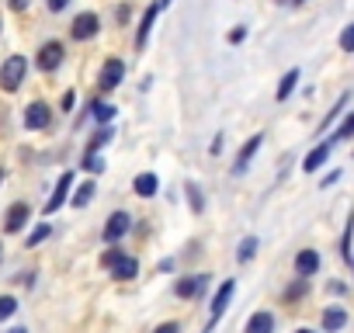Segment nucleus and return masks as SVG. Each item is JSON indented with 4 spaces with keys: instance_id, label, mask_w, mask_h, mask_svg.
<instances>
[{
    "instance_id": "f257e3e1",
    "label": "nucleus",
    "mask_w": 354,
    "mask_h": 333,
    "mask_svg": "<svg viewBox=\"0 0 354 333\" xmlns=\"http://www.w3.org/2000/svg\"><path fill=\"white\" fill-rule=\"evenodd\" d=\"M25 77H28V59L21 53H15V56H8L4 63H0V87H4L8 94L21 91Z\"/></svg>"
},
{
    "instance_id": "f03ea898",
    "label": "nucleus",
    "mask_w": 354,
    "mask_h": 333,
    "mask_svg": "<svg viewBox=\"0 0 354 333\" xmlns=\"http://www.w3.org/2000/svg\"><path fill=\"white\" fill-rule=\"evenodd\" d=\"M97 32H101V18H97L94 11L77 15V18H73V25H70V35H73L77 42H91Z\"/></svg>"
},
{
    "instance_id": "7ed1b4c3",
    "label": "nucleus",
    "mask_w": 354,
    "mask_h": 333,
    "mask_svg": "<svg viewBox=\"0 0 354 333\" xmlns=\"http://www.w3.org/2000/svg\"><path fill=\"white\" fill-rule=\"evenodd\" d=\"M21 122H25V129H32V132H42V129L53 122V108H49L46 101H32V104L25 108Z\"/></svg>"
},
{
    "instance_id": "20e7f679",
    "label": "nucleus",
    "mask_w": 354,
    "mask_h": 333,
    "mask_svg": "<svg viewBox=\"0 0 354 333\" xmlns=\"http://www.w3.org/2000/svg\"><path fill=\"white\" fill-rule=\"evenodd\" d=\"M63 56H66V49H63V42H46L42 49H39V70L42 73H56L59 66H63Z\"/></svg>"
},
{
    "instance_id": "39448f33",
    "label": "nucleus",
    "mask_w": 354,
    "mask_h": 333,
    "mask_svg": "<svg viewBox=\"0 0 354 333\" xmlns=\"http://www.w3.org/2000/svg\"><path fill=\"white\" fill-rule=\"evenodd\" d=\"M122 77H125V63L122 59H108L104 66H101V73H97V87L108 94V91H115V87H122Z\"/></svg>"
},
{
    "instance_id": "423d86ee",
    "label": "nucleus",
    "mask_w": 354,
    "mask_h": 333,
    "mask_svg": "<svg viewBox=\"0 0 354 333\" xmlns=\"http://www.w3.org/2000/svg\"><path fill=\"white\" fill-rule=\"evenodd\" d=\"M261 142H264V135L257 132V135H250V139L240 146V153H236V163H233V174H236V178H240V174H247V166H250V160L257 156Z\"/></svg>"
},
{
    "instance_id": "0eeeda50",
    "label": "nucleus",
    "mask_w": 354,
    "mask_h": 333,
    "mask_svg": "<svg viewBox=\"0 0 354 333\" xmlns=\"http://www.w3.org/2000/svg\"><path fill=\"white\" fill-rule=\"evenodd\" d=\"M70 188H73V174H63V178L56 181V191H53V198L42 205V212H46V216L59 212V209L66 205V198H70Z\"/></svg>"
},
{
    "instance_id": "6e6552de",
    "label": "nucleus",
    "mask_w": 354,
    "mask_h": 333,
    "mask_svg": "<svg viewBox=\"0 0 354 333\" xmlns=\"http://www.w3.org/2000/svg\"><path fill=\"white\" fill-rule=\"evenodd\" d=\"M28 219H32V209L25 202H15L8 209V216H4V233H21L28 226Z\"/></svg>"
},
{
    "instance_id": "1a4fd4ad",
    "label": "nucleus",
    "mask_w": 354,
    "mask_h": 333,
    "mask_svg": "<svg viewBox=\"0 0 354 333\" xmlns=\"http://www.w3.org/2000/svg\"><path fill=\"white\" fill-rule=\"evenodd\" d=\"M129 226H132L129 212H111V216H108V222H104V240H108V243L122 240V236L129 233Z\"/></svg>"
},
{
    "instance_id": "9d476101",
    "label": "nucleus",
    "mask_w": 354,
    "mask_h": 333,
    "mask_svg": "<svg viewBox=\"0 0 354 333\" xmlns=\"http://www.w3.org/2000/svg\"><path fill=\"white\" fill-rule=\"evenodd\" d=\"M163 11V4H160V0H153V4L142 11V21H139V28H136V46L142 49L146 46V39H149V32H153V21H156V15Z\"/></svg>"
},
{
    "instance_id": "9b49d317",
    "label": "nucleus",
    "mask_w": 354,
    "mask_h": 333,
    "mask_svg": "<svg viewBox=\"0 0 354 333\" xmlns=\"http://www.w3.org/2000/svg\"><path fill=\"white\" fill-rule=\"evenodd\" d=\"M330 153H333V142H330V139H326V142H319V146H316V149H309V156L302 160V171H306V174H316L319 166L330 160Z\"/></svg>"
},
{
    "instance_id": "f8f14e48",
    "label": "nucleus",
    "mask_w": 354,
    "mask_h": 333,
    "mask_svg": "<svg viewBox=\"0 0 354 333\" xmlns=\"http://www.w3.org/2000/svg\"><path fill=\"white\" fill-rule=\"evenodd\" d=\"M205 285H209L205 274H198V278H181V281L174 285V295H177V298H195V295H202Z\"/></svg>"
},
{
    "instance_id": "ddd939ff",
    "label": "nucleus",
    "mask_w": 354,
    "mask_h": 333,
    "mask_svg": "<svg viewBox=\"0 0 354 333\" xmlns=\"http://www.w3.org/2000/svg\"><path fill=\"white\" fill-rule=\"evenodd\" d=\"M319 271V254L316 250H299L295 254V274L299 278H313Z\"/></svg>"
},
{
    "instance_id": "4468645a",
    "label": "nucleus",
    "mask_w": 354,
    "mask_h": 333,
    "mask_svg": "<svg viewBox=\"0 0 354 333\" xmlns=\"http://www.w3.org/2000/svg\"><path fill=\"white\" fill-rule=\"evenodd\" d=\"M111 274H115L118 281H132V278L139 274V260H136V257H125V254H122V257H118V260L111 264Z\"/></svg>"
},
{
    "instance_id": "2eb2a0df",
    "label": "nucleus",
    "mask_w": 354,
    "mask_h": 333,
    "mask_svg": "<svg viewBox=\"0 0 354 333\" xmlns=\"http://www.w3.org/2000/svg\"><path fill=\"white\" fill-rule=\"evenodd\" d=\"M156 188H160V181H156V174H149V171H146V174H139V178L132 181V191H136L139 198H153V195H156Z\"/></svg>"
},
{
    "instance_id": "dca6fc26",
    "label": "nucleus",
    "mask_w": 354,
    "mask_h": 333,
    "mask_svg": "<svg viewBox=\"0 0 354 333\" xmlns=\"http://www.w3.org/2000/svg\"><path fill=\"white\" fill-rule=\"evenodd\" d=\"M347 326V312L340 309V305H330L326 312H323V330L326 333H337V330H344Z\"/></svg>"
},
{
    "instance_id": "f3484780",
    "label": "nucleus",
    "mask_w": 354,
    "mask_h": 333,
    "mask_svg": "<svg viewBox=\"0 0 354 333\" xmlns=\"http://www.w3.org/2000/svg\"><path fill=\"white\" fill-rule=\"evenodd\" d=\"M243 333H274V316L271 312H254L247 319V330Z\"/></svg>"
},
{
    "instance_id": "a211bd4d",
    "label": "nucleus",
    "mask_w": 354,
    "mask_h": 333,
    "mask_svg": "<svg viewBox=\"0 0 354 333\" xmlns=\"http://www.w3.org/2000/svg\"><path fill=\"white\" fill-rule=\"evenodd\" d=\"M233 281H223V288L216 292V298H212V319H219L223 312H226V305H230V298H233Z\"/></svg>"
},
{
    "instance_id": "6ab92c4d",
    "label": "nucleus",
    "mask_w": 354,
    "mask_h": 333,
    "mask_svg": "<svg viewBox=\"0 0 354 333\" xmlns=\"http://www.w3.org/2000/svg\"><path fill=\"white\" fill-rule=\"evenodd\" d=\"M299 77H302V73H299V66H292V70H288V73H285V77L278 80V91H274V97H278V101H288V94L295 91Z\"/></svg>"
},
{
    "instance_id": "aec40b11",
    "label": "nucleus",
    "mask_w": 354,
    "mask_h": 333,
    "mask_svg": "<svg viewBox=\"0 0 354 333\" xmlns=\"http://www.w3.org/2000/svg\"><path fill=\"white\" fill-rule=\"evenodd\" d=\"M344 139H354V111H347V118L333 129V135H330V142L337 146V142H344Z\"/></svg>"
},
{
    "instance_id": "412c9836",
    "label": "nucleus",
    "mask_w": 354,
    "mask_h": 333,
    "mask_svg": "<svg viewBox=\"0 0 354 333\" xmlns=\"http://www.w3.org/2000/svg\"><path fill=\"white\" fill-rule=\"evenodd\" d=\"M115 111H118V108H115V104H108V101H94V104H91V115H94L101 125H111Z\"/></svg>"
},
{
    "instance_id": "4be33fe9",
    "label": "nucleus",
    "mask_w": 354,
    "mask_h": 333,
    "mask_svg": "<svg viewBox=\"0 0 354 333\" xmlns=\"http://www.w3.org/2000/svg\"><path fill=\"white\" fill-rule=\"evenodd\" d=\"M111 135H115V129H111V125H101V129L91 135V146H87V153H97V149H104V146L111 142Z\"/></svg>"
},
{
    "instance_id": "5701e85b",
    "label": "nucleus",
    "mask_w": 354,
    "mask_h": 333,
    "mask_svg": "<svg viewBox=\"0 0 354 333\" xmlns=\"http://www.w3.org/2000/svg\"><path fill=\"white\" fill-rule=\"evenodd\" d=\"M347 101H351V94H347V91H344V94H340V97H337V104H333V108H330V111H326V118H323V125H319V129H330V125H333V122H337V118H340V111H344V108H347Z\"/></svg>"
},
{
    "instance_id": "b1692460",
    "label": "nucleus",
    "mask_w": 354,
    "mask_h": 333,
    "mask_svg": "<svg viewBox=\"0 0 354 333\" xmlns=\"http://www.w3.org/2000/svg\"><path fill=\"white\" fill-rule=\"evenodd\" d=\"M80 171H87V174H101V171H104V160H101L97 153H84Z\"/></svg>"
},
{
    "instance_id": "393cba45",
    "label": "nucleus",
    "mask_w": 354,
    "mask_h": 333,
    "mask_svg": "<svg viewBox=\"0 0 354 333\" xmlns=\"http://www.w3.org/2000/svg\"><path fill=\"white\" fill-rule=\"evenodd\" d=\"M257 254V236H247V240H240V250H236V260L240 264H247L250 257Z\"/></svg>"
},
{
    "instance_id": "a878e982",
    "label": "nucleus",
    "mask_w": 354,
    "mask_h": 333,
    "mask_svg": "<svg viewBox=\"0 0 354 333\" xmlns=\"http://www.w3.org/2000/svg\"><path fill=\"white\" fill-rule=\"evenodd\" d=\"M91 198H94V184L87 181V184H80V188H77V195H73L70 202H73L77 209H84V205H91Z\"/></svg>"
},
{
    "instance_id": "bb28decb",
    "label": "nucleus",
    "mask_w": 354,
    "mask_h": 333,
    "mask_svg": "<svg viewBox=\"0 0 354 333\" xmlns=\"http://www.w3.org/2000/svg\"><path fill=\"white\" fill-rule=\"evenodd\" d=\"M15 312H18V298L15 295H0V323L11 319Z\"/></svg>"
},
{
    "instance_id": "cd10ccee",
    "label": "nucleus",
    "mask_w": 354,
    "mask_h": 333,
    "mask_svg": "<svg viewBox=\"0 0 354 333\" xmlns=\"http://www.w3.org/2000/svg\"><path fill=\"white\" fill-rule=\"evenodd\" d=\"M185 195H188V205H192L195 212H202V209H205V202H202V191H198V184H192V181H188V184H185Z\"/></svg>"
},
{
    "instance_id": "c85d7f7f",
    "label": "nucleus",
    "mask_w": 354,
    "mask_h": 333,
    "mask_svg": "<svg viewBox=\"0 0 354 333\" xmlns=\"http://www.w3.org/2000/svg\"><path fill=\"white\" fill-rule=\"evenodd\" d=\"M351 233H354V216L347 219V229H344V240H340V257H351Z\"/></svg>"
},
{
    "instance_id": "c756f323",
    "label": "nucleus",
    "mask_w": 354,
    "mask_h": 333,
    "mask_svg": "<svg viewBox=\"0 0 354 333\" xmlns=\"http://www.w3.org/2000/svg\"><path fill=\"white\" fill-rule=\"evenodd\" d=\"M340 49H344V53H354V21L340 32Z\"/></svg>"
},
{
    "instance_id": "7c9ffc66",
    "label": "nucleus",
    "mask_w": 354,
    "mask_h": 333,
    "mask_svg": "<svg viewBox=\"0 0 354 333\" xmlns=\"http://www.w3.org/2000/svg\"><path fill=\"white\" fill-rule=\"evenodd\" d=\"M306 292H309V281H306V278H299V281H295V285L285 292V298L292 302V298H299V295H306Z\"/></svg>"
},
{
    "instance_id": "2f4dec72",
    "label": "nucleus",
    "mask_w": 354,
    "mask_h": 333,
    "mask_svg": "<svg viewBox=\"0 0 354 333\" xmlns=\"http://www.w3.org/2000/svg\"><path fill=\"white\" fill-rule=\"evenodd\" d=\"M243 39H247V25H236V28L230 32V46H240Z\"/></svg>"
},
{
    "instance_id": "473e14b6",
    "label": "nucleus",
    "mask_w": 354,
    "mask_h": 333,
    "mask_svg": "<svg viewBox=\"0 0 354 333\" xmlns=\"http://www.w3.org/2000/svg\"><path fill=\"white\" fill-rule=\"evenodd\" d=\"M49 233H53V226H39V229H35V233H32V236H28V243H32V247H35V243H42V240H46V236H49Z\"/></svg>"
},
{
    "instance_id": "72a5a7b5",
    "label": "nucleus",
    "mask_w": 354,
    "mask_h": 333,
    "mask_svg": "<svg viewBox=\"0 0 354 333\" xmlns=\"http://www.w3.org/2000/svg\"><path fill=\"white\" fill-rule=\"evenodd\" d=\"M46 8H49L53 15H59V11H66V8H70V0H46Z\"/></svg>"
},
{
    "instance_id": "f704fd0d",
    "label": "nucleus",
    "mask_w": 354,
    "mask_h": 333,
    "mask_svg": "<svg viewBox=\"0 0 354 333\" xmlns=\"http://www.w3.org/2000/svg\"><path fill=\"white\" fill-rule=\"evenodd\" d=\"M8 4H11V11H28L32 0H8Z\"/></svg>"
},
{
    "instance_id": "c9c22d12",
    "label": "nucleus",
    "mask_w": 354,
    "mask_h": 333,
    "mask_svg": "<svg viewBox=\"0 0 354 333\" xmlns=\"http://www.w3.org/2000/svg\"><path fill=\"white\" fill-rule=\"evenodd\" d=\"M156 333H181V326H177V323H163V326H156Z\"/></svg>"
},
{
    "instance_id": "e433bc0d",
    "label": "nucleus",
    "mask_w": 354,
    "mask_h": 333,
    "mask_svg": "<svg viewBox=\"0 0 354 333\" xmlns=\"http://www.w3.org/2000/svg\"><path fill=\"white\" fill-rule=\"evenodd\" d=\"M73 101H77V94H73V91H66V94H63V111H70V108H73Z\"/></svg>"
},
{
    "instance_id": "4c0bfd02",
    "label": "nucleus",
    "mask_w": 354,
    "mask_h": 333,
    "mask_svg": "<svg viewBox=\"0 0 354 333\" xmlns=\"http://www.w3.org/2000/svg\"><path fill=\"white\" fill-rule=\"evenodd\" d=\"M209 153H212V156H219V153H223V135H216V142L209 146Z\"/></svg>"
},
{
    "instance_id": "58836bf2",
    "label": "nucleus",
    "mask_w": 354,
    "mask_h": 333,
    "mask_svg": "<svg viewBox=\"0 0 354 333\" xmlns=\"http://www.w3.org/2000/svg\"><path fill=\"white\" fill-rule=\"evenodd\" d=\"M333 181H340V171H333V174H326V178H323V188H330Z\"/></svg>"
},
{
    "instance_id": "ea45409f",
    "label": "nucleus",
    "mask_w": 354,
    "mask_h": 333,
    "mask_svg": "<svg viewBox=\"0 0 354 333\" xmlns=\"http://www.w3.org/2000/svg\"><path fill=\"white\" fill-rule=\"evenodd\" d=\"M8 333H28V330H25V326H11Z\"/></svg>"
},
{
    "instance_id": "a19ab883",
    "label": "nucleus",
    "mask_w": 354,
    "mask_h": 333,
    "mask_svg": "<svg viewBox=\"0 0 354 333\" xmlns=\"http://www.w3.org/2000/svg\"><path fill=\"white\" fill-rule=\"evenodd\" d=\"M288 4H306V0H288Z\"/></svg>"
},
{
    "instance_id": "79ce46f5",
    "label": "nucleus",
    "mask_w": 354,
    "mask_h": 333,
    "mask_svg": "<svg viewBox=\"0 0 354 333\" xmlns=\"http://www.w3.org/2000/svg\"><path fill=\"white\" fill-rule=\"evenodd\" d=\"M160 4H163V8H167V4H170V0H160Z\"/></svg>"
},
{
    "instance_id": "37998d69",
    "label": "nucleus",
    "mask_w": 354,
    "mask_h": 333,
    "mask_svg": "<svg viewBox=\"0 0 354 333\" xmlns=\"http://www.w3.org/2000/svg\"><path fill=\"white\" fill-rule=\"evenodd\" d=\"M299 333H313V330H299Z\"/></svg>"
},
{
    "instance_id": "c03bdc74",
    "label": "nucleus",
    "mask_w": 354,
    "mask_h": 333,
    "mask_svg": "<svg viewBox=\"0 0 354 333\" xmlns=\"http://www.w3.org/2000/svg\"><path fill=\"white\" fill-rule=\"evenodd\" d=\"M0 250H4V247H0Z\"/></svg>"
},
{
    "instance_id": "a18cd8bd",
    "label": "nucleus",
    "mask_w": 354,
    "mask_h": 333,
    "mask_svg": "<svg viewBox=\"0 0 354 333\" xmlns=\"http://www.w3.org/2000/svg\"><path fill=\"white\" fill-rule=\"evenodd\" d=\"M351 264H354V260H351Z\"/></svg>"
}]
</instances>
